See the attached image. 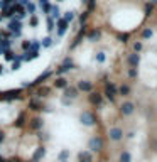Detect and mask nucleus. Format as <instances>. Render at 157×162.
Wrapping results in <instances>:
<instances>
[{
    "instance_id": "2",
    "label": "nucleus",
    "mask_w": 157,
    "mask_h": 162,
    "mask_svg": "<svg viewBox=\"0 0 157 162\" xmlns=\"http://www.w3.org/2000/svg\"><path fill=\"white\" fill-rule=\"evenodd\" d=\"M101 147H103V142L100 137H93L91 140H90V149H93V150H101Z\"/></svg>"
},
{
    "instance_id": "12",
    "label": "nucleus",
    "mask_w": 157,
    "mask_h": 162,
    "mask_svg": "<svg viewBox=\"0 0 157 162\" xmlns=\"http://www.w3.org/2000/svg\"><path fill=\"white\" fill-rule=\"evenodd\" d=\"M142 37H144V39H150L152 37V31L150 29H144V31H142Z\"/></svg>"
},
{
    "instance_id": "5",
    "label": "nucleus",
    "mask_w": 157,
    "mask_h": 162,
    "mask_svg": "<svg viewBox=\"0 0 157 162\" xmlns=\"http://www.w3.org/2000/svg\"><path fill=\"white\" fill-rule=\"evenodd\" d=\"M122 137H123V132H122L120 128H117V127H115V128H112V130H110V139H112V140L118 142V140H122Z\"/></svg>"
},
{
    "instance_id": "16",
    "label": "nucleus",
    "mask_w": 157,
    "mask_h": 162,
    "mask_svg": "<svg viewBox=\"0 0 157 162\" xmlns=\"http://www.w3.org/2000/svg\"><path fill=\"white\" fill-rule=\"evenodd\" d=\"M134 49H135V52H139L142 49V42H135V44H134Z\"/></svg>"
},
{
    "instance_id": "14",
    "label": "nucleus",
    "mask_w": 157,
    "mask_h": 162,
    "mask_svg": "<svg viewBox=\"0 0 157 162\" xmlns=\"http://www.w3.org/2000/svg\"><path fill=\"white\" fill-rule=\"evenodd\" d=\"M91 101H93V103H96V105H98L100 101H101V96H100L98 93H93V96H91Z\"/></svg>"
},
{
    "instance_id": "11",
    "label": "nucleus",
    "mask_w": 157,
    "mask_h": 162,
    "mask_svg": "<svg viewBox=\"0 0 157 162\" xmlns=\"http://www.w3.org/2000/svg\"><path fill=\"white\" fill-rule=\"evenodd\" d=\"M79 159H81V162H91V155L86 154V152H83V154L79 155Z\"/></svg>"
},
{
    "instance_id": "15",
    "label": "nucleus",
    "mask_w": 157,
    "mask_h": 162,
    "mask_svg": "<svg viewBox=\"0 0 157 162\" xmlns=\"http://www.w3.org/2000/svg\"><path fill=\"white\" fill-rule=\"evenodd\" d=\"M145 15L147 17L152 15V4H147V5H145Z\"/></svg>"
},
{
    "instance_id": "19",
    "label": "nucleus",
    "mask_w": 157,
    "mask_h": 162,
    "mask_svg": "<svg viewBox=\"0 0 157 162\" xmlns=\"http://www.w3.org/2000/svg\"><path fill=\"white\" fill-rule=\"evenodd\" d=\"M150 4L152 5H157V0H150Z\"/></svg>"
},
{
    "instance_id": "20",
    "label": "nucleus",
    "mask_w": 157,
    "mask_h": 162,
    "mask_svg": "<svg viewBox=\"0 0 157 162\" xmlns=\"http://www.w3.org/2000/svg\"><path fill=\"white\" fill-rule=\"evenodd\" d=\"M83 2H86V0H83Z\"/></svg>"
},
{
    "instance_id": "17",
    "label": "nucleus",
    "mask_w": 157,
    "mask_h": 162,
    "mask_svg": "<svg viewBox=\"0 0 157 162\" xmlns=\"http://www.w3.org/2000/svg\"><path fill=\"white\" fill-rule=\"evenodd\" d=\"M96 59H98L100 63H103V61H105V54H103V52H98V56H96Z\"/></svg>"
},
{
    "instance_id": "1",
    "label": "nucleus",
    "mask_w": 157,
    "mask_h": 162,
    "mask_svg": "<svg viewBox=\"0 0 157 162\" xmlns=\"http://www.w3.org/2000/svg\"><path fill=\"white\" fill-rule=\"evenodd\" d=\"M105 91H106V96H108V100H110V101H115V95H117V91H118L115 84L108 83V84H106V89H105Z\"/></svg>"
},
{
    "instance_id": "6",
    "label": "nucleus",
    "mask_w": 157,
    "mask_h": 162,
    "mask_svg": "<svg viewBox=\"0 0 157 162\" xmlns=\"http://www.w3.org/2000/svg\"><path fill=\"white\" fill-rule=\"evenodd\" d=\"M81 122H83L84 125H93V123H95V117L91 115V113H88V111H86V113H83V115H81Z\"/></svg>"
},
{
    "instance_id": "4",
    "label": "nucleus",
    "mask_w": 157,
    "mask_h": 162,
    "mask_svg": "<svg viewBox=\"0 0 157 162\" xmlns=\"http://www.w3.org/2000/svg\"><path fill=\"white\" fill-rule=\"evenodd\" d=\"M134 111H135V106H134V103H128V101H127V103L122 105V113H123V115L128 117V115H132Z\"/></svg>"
},
{
    "instance_id": "13",
    "label": "nucleus",
    "mask_w": 157,
    "mask_h": 162,
    "mask_svg": "<svg viewBox=\"0 0 157 162\" xmlns=\"http://www.w3.org/2000/svg\"><path fill=\"white\" fill-rule=\"evenodd\" d=\"M127 74H128V78H137V74H139V73H137V68H134V66H132V68L128 69V73H127Z\"/></svg>"
},
{
    "instance_id": "10",
    "label": "nucleus",
    "mask_w": 157,
    "mask_h": 162,
    "mask_svg": "<svg viewBox=\"0 0 157 162\" xmlns=\"http://www.w3.org/2000/svg\"><path fill=\"white\" fill-rule=\"evenodd\" d=\"M88 39H91V41H96V39H100V32L98 31H93L88 34Z\"/></svg>"
},
{
    "instance_id": "3",
    "label": "nucleus",
    "mask_w": 157,
    "mask_h": 162,
    "mask_svg": "<svg viewBox=\"0 0 157 162\" xmlns=\"http://www.w3.org/2000/svg\"><path fill=\"white\" fill-rule=\"evenodd\" d=\"M127 61H128V64H130V66L137 68V66H139V63H140V56H139V52H132V54H128Z\"/></svg>"
},
{
    "instance_id": "9",
    "label": "nucleus",
    "mask_w": 157,
    "mask_h": 162,
    "mask_svg": "<svg viewBox=\"0 0 157 162\" xmlns=\"http://www.w3.org/2000/svg\"><path fill=\"white\" fill-rule=\"evenodd\" d=\"M79 88L83 89V91H90V89H91V84H90L88 81H81V83H79Z\"/></svg>"
},
{
    "instance_id": "7",
    "label": "nucleus",
    "mask_w": 157,
    "mask_h": 162,
    "mask_svg": "<svg viewBox=\"0 0 157 162\" xmlns=\"http://www.w3.org/2000/svg\"><path fill=\"white\" fill-rule=\"evenodd\" d=\"M120 162H132V155H130V152H122L120 154Z\"/></svg>"
},
{
    "instance_id": "18",
    "label": "nucleus",
    "mask_w": 157,
    "mask_h": 162,
    "mask_svg": "<svg viewBox=\"0 0 157 162\" xmlns=\"http://www.w3.org/2000/svg\"><path fill=\"white\" fill-rule=\"evenodd\" d=\"M95 7V0H90V9H93Z\"/></svg>"
},
{
    "instance_id": "8",
    "label": "nucleus",
    "mask_w": 157,
    "mask_h": 162,
    "mask_svg": "<svg viewBox=\"0 0 157 162\" xmlns=\"http://www.w3.org/2000/svg\"><path fill=\"white\" fill-rule=\"evenodd\" d=\"M118 91H120V95H122V96H128V95H130V88H128L127 84L120 86V89H118Z\"/></svg>"
}]
</instances>
